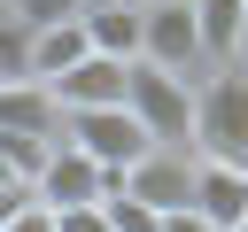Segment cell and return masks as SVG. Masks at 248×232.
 Masks as SVG:
<instances>
[{
	"mask_svg": "<svg viewBox=\"0 0 248 232\" xmlns=\"http://www.w3.org/2000/svg\"><path fill=\"white\" fill-rule=\"evenodd\" d=\"M186 147L202 162L248 170V70L240 62H217V70L194 77V131H186Z\"/></svg>",
	"mask_w": 248,
	"mask_h": 232,
	"instance_id": "obj_1",
	"label": "cell"
},
{
	"mask_svg": "<svg viewBox=\"0 0 248 232\" xmlns=\"http://www.w3.org/2000/svg\"><path fill=\"white\" fill-rule=\"evenodd\" d=\"M124 108L155 147H186L194 131V77L155 70V62H124Z\"/></svg>",
	"mask_w": 248,
	"mask_h": 232,
	"instance_id": "obj_2",
	"label": "cell"
},
{
	"mask_svg": "<svg viewBox=\"0 0 248 232\" xmlns=\"http://www.w3.org/2000/svg\"><path fill=\"white\" fill-rule=\"evenodd\" d=\"M62 139L78 147V155H93L101 170H124L132 155H147L155 139L132 124V108L116 101V108H62Z\"/></svg>",
	"mask_w": 248,
	"mask_h": 232,
	"instance_id": "obj_3",
	"label": "cell"
},
{
	"mask_svg": "<svg viewBox=\"0 0 248 232\" xmlns=\"http://www.w3.org/2000/svg\"><path fill=\"white\" fill-rule=\"evenodd\" d=\"M108 186H116V170H101L93 155H78L70 139H54V147L39 155V170H31V193H39L46 209H101Z\"/></svg>",
	"mask_w": 248,
	"mask_h": 232,
	"instance_id": "obj_4",
	"label": "cell"
},
{
	"mask_svg": "<svg viewBox=\"0 0 248 232\" xmlns=\"http://www.w3.org/2000/svg\"><path fill=\"white\" fill-rule=\"evenodd\" d=\"M140 62L178 70V77H202V46H194L186 0H147V8H140Z\"/></svg>",
	"mask_w": 248,
	"mask_h": 232,
	"instance_id": "obj_5",
	"label": "cell"
},
{
	"mask_svg": "<svg viewBox=\"0 0 248 232\" xmlns=\"http://www.w3.org/2000/svg\"><path fill=\"white\" fill-rule=\"evenodd\" d=\"M116 186L163 217V209H178V201L194 193V147H147V155H132V162L116 170Z\"/></svg>",
	"mask_w": 248,
	"mask_h": 232,
	"instance_id": "obj_6",
	"label": "cell"
},
{
	"mask_svg": "<svg viewBox=\"0 0 248 232\" xmlns=\"http://www.w3.org/2000/svg\"><path fill=\"white\" fill-rule=\"evenodd\" d=\"M46 93H54V108H116V101H124V62L85 54V62H70L62 77H46Z\"/></svg>",
	"mask_w": 248,
	"mask_h": 232,
	"instance_id": "obj_7",
	"label": "cell"
},
{
	"mask_svg": "<svg viewBox=\"0 0 248 232\" xmlns=\"http://www.w3.org/2000/svg\"><path fill=\"white\" fill-rule=\"evenodd\" d=\"M0 131L54 147V139H62V108H54V93H46L39 77H16V85H0Z\"/></svg>",
	"mask_w": 248,
	"mask_h": 232,
	"instance_id": "obj_8",
	"label": "cell"
},
{
	"mask_svg": "<svg viewBox=\"0 0 248 232\" xmlns=\"http://www.w3.org/2000/svg\"><path fill=\"white\" fill-rule=\"evenodd\" d=\"M186 201L225 232V224L248 217V170H232V162H202V155H194V193H186Z\"/></svg>",
	"mask_w": 248,
	"mask_h": 232,
	"instance_id": "obj_9",
	"label": "cell"
},
{
	"mask_svg": "<svg viewBox=\"0 0 248 232\" xmlns=\"http://www.w3.org/2000/svg\"><path fill=\"white\" fill-rule=\"evenodd\" d=\"M186 15H194L202 70H217V62H240V0H186Z\"/></svg>",
	"mask_w": 248,
	"mask_h": 232,
	"instance_id": "obj_10",
	"label": "cell"
},
{
	"mask_svg": "<svg viewBox=\"0 0 248 232\" xmlns=\"http://www.w3.org/2000/svg\"><path fill=\"white\" fill-rule=\"evenodd\" d=\"M85 46L108 62H140V8H85Z\"/></svg>",
	"mask_w": 248,
	"mask_h": 232,
	"instance_id": "obj_11",
	"label": "cell"
},
{
	"mask_svg": "<svg viewBox=\"0 0 248 232\" xmlns=\"http://www.w3.org/2000/svg\"><path fill=\"white\" fill-rule=\"evenodd\" d=\"M85 54H93V46H85V23H78V15H70V23H39V31H31V77H39V85H46V77H62L70 62H85Z\"/></svg>",
	"mask_w": 248,
	"mask_h": 232,
	"instance_id": "obj_12",
	"label": "cell"
},
{
	"mask_svg": "<svg viewBox=\"0 0 248 232\" xmlns=\"http://www.w3.org/2000/svg\"><path fill=\"white\" fill-rule=\"evenodd\" d=\"M16 77H31V23L0 15V85H16Z\"/></svg>",
	"mask_w": 248,
	"mask_h": 232,
	"instance_id": "obj_13",
	"label": "cell"
},
{
	"mask_svg": "<svg viewBox=\"0 0 248 232\" xmlns=\"http://www.w3.org/2000/svg\"><path fill=\"white\" fill-rule=\"evenodd\" d=\"M8 15L39 31V23H70V15H85V0H8Z\"/></svg>",
	"mask_w": 248,
	"mask_h": 232,
	"instance_id": "obj_14",
	"label": "cell"
},
{
	"mask_svg": "<svg viewBox=\"0 0 248 232\" xmlns=\"http://www.w3.org/2000/svg\"><path fill=\"white\" fill-rule=\"evenodd\" d=\"M0 232H54V209H46L39 193H31L23 209H8V217H0Z\"/></svg>",
	"mask_w": 248,
	"mask_h": 232,
	"instance_id": "obj_15",
	"label": "cell"
},
{
	"mask_svg": "<svg viewBox=\"0 0 248 232\" xmlns=\"http://www.w3.org/2000/svg\"><path fill=\"white\" fill-rule=\"evenodd\" d=\"M155 232H217V224H209L194 201H178V209H163V217H155Z\"/></svg>",
	"mask_w": 248,
	"mask_h": 232,
	"instance_id": "obj_16",
	"label": "cell"
},
{
	"mask_svg": "<svg viewBox=\"0 0 248 232\" xmlns=\"http://www.w3.org/2000/svg\"><path fill=\"white\" fill-rule=\"evenodd\" d=\"M23 201H31V186H0V217H8V209H23Z\"/></svg>",
	"mask_w": 248,
	"mask_h": 232,
	"instance_id": "obj_17",
	"label": "cell"
},
{
	"mask_svg": "<svg viewBox=\"0 0 248 232\" xmlns=\"http://www.w3.org/2000/svg\"><path fill=\"white\" fill-rule=\"evenodd\" d=\"M0 15H8V8H0Z\"/></svg>",
	"mask_w": 248,
	"mask_h": 232,
	"instance_id": "obj_18",
	"label": "cell"
},
{
	"mask_svg": "<svg viewBox=\"0 0 248 232\" xmlns=\"http://www.w3.org/2000/svg\"><path fill=\"white\" fill-rule=\"evenodd\" d=\"M0 8H8V0H0Z\"/></svg>",
	"mask_w": 248,
	"mask_h": 232,
	"instance_id": "obj_19",
	"label": "cell"
},
{
	"mask_svg": "<svg viewBox=\"0 0 248 232\" xmlns=\"http://www.w3.org/2000/svg\"><path fill=\"white\" fill-rule=\"evenodd\" d=\"M240 70H248V62H240Z\"/></svg>",
	"mask_w": 248,
	"mask_h": 232,
	"instance_id": "obj_20",
	"label": "cell"
}]
</instances>
